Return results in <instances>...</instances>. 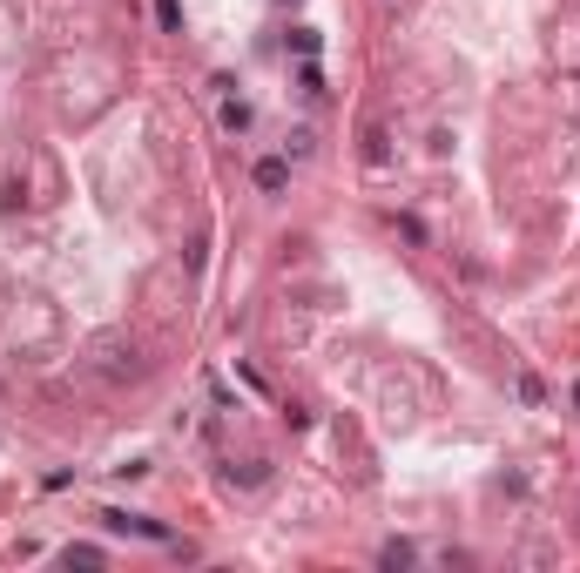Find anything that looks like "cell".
<instances>
[{
	"label": "cell",
	"instance_id": "1",
	"mask_svg": "<svg viewBox=\"0 0 580 573\" xmlns=\"http://www.w3.org/2000/svg\"><path fill=\"white\" fill-rule=\"evenodd\" d=\"M102 527H108V533H128V540H169L162 519H149V513H122V506H108Z\"/></svg>",
	"mask_w": 580,
	"mask_h": 573
},
{
	"label": "cell",
	"instance_id": "2",
	"mask_svg": "<svg viewBox=\"0 0 580 573\" xmlns=\"http://www.w3.org/2000/svg\"><path fill=\"white\" fill-rule=\"evenodd\" d=\"M250 182H257L263 196H277V189H284V182H290V155H263V162L250 169Z\"/></svg>",
	"mask_w": 580,
	"mask_h": 573
},
{
	"label": "cell",
	"instance_id": "3",
	"mask_svg": "<svg viewBox=\"0 0 580 573\" xmlns=\"http://www.w3.org/2000/svg\"><path fill=\"white\" fill-rule=\"evenodd\" d=\"M155 21H162V34H183V0H155Z\"/></svg>",
	"mask_w": 580,
	"mask_h": 573
},
{
	"label": "cell",
	"instance_id": "4",
	"mask_svg": "<svg viewBox=\"0 0 580 573\" xmlns=\"http://www.w3.org/2000/svg\"><path fill=\"white\" fill-rule=\"evenodd\" d=\"M223 129H229V136H244V129H250V102H223Z\"/></svg>",
	"mask_w": 580,
	"mask_h": 573
},
{
	"label": "cell",
	"instance_id": "5",
	"mask_svg": "<svg viewBox=\"0 0 580 573\" xmlns=\"http://www.w3.org/2000/svg\"><path fill=\"white\" fill-rule=\"evenodd\" d=\"M290 47H297V54L311 61V54H318V47H324V34H318V28H290Z\"/></svg>",
	"mask_w": 580,
	"mask_h": 573
},
{
	"label": "cell",
	"instance_id": "6",
	"mask_svg": "<svg viewBox=\"0 0 580 573\" xmlns=\"http://www.w3.org/2000/svg\"><path fill=\"white\" fill-rule=\"evenodd\" d=\"M68 567H102V546H62Z\"/></svg>",
	"mask_w": 580,
	"mask_h": 573
},
{
	"label": "cell",
	"instance_id": "7",
	"mask_svg": "<svg viewBox=\"0 0 580 573\" xmlns=\"http://www.w3.org/2000/svg\"><path fill=\"white\" fill-rule=\"evenodd\" d=\"M574 398H580V385H574Z\"/></svg>",
	"mask_w": 580,
	"mask_h": 573
}]
</instances>
